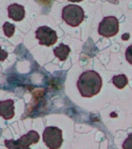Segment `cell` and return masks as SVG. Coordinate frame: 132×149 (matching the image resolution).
I'll return each mask as SVG.
<instances>
[{"mask_svg":"<svg viewBox=\"0 0 132 149\" xmlns=\"http://www.w3.org/2000/svg\"><path fill=\"white\" fill-rule=\"evenodd\" d=\"M102 78L93 70L83 72L77 81V87L83 97H93L98 94L102 88Z\"/></svg>","mask_w":132,"mask_h":149,"instance_id":"cell-1","label":"cell"},{"mask_svg":"<svg viewBox=\"0 0 132 149\" xmlns=\"http://www.w3.org/2000/svg\"><path fill=\"white\" fill-rule=\"evenodd\" d=\"M85 18V13L82 8L76 5H68L63 8L62 19L68 25L78 26Z\"/></svg>","mask_w":132,"mask_h":149,"instance_id":"cell-2","label":"cell"},{"mask_svg":"<svg viewBox=\"0 0 132 149\" xmlns=\"http://www.w3.org/2000/svg\"><path fill=\"white\" fill-rule=\"evenodd\" d=\"M40 140V136L38 133L35 130H30L27 134L23 135L20 139L6 140L5 145L9 149H28L30 145L38 143Z\"/></svg>","mask_w":132,"mask_h":149,"instance_id":"cell-3","label":"cell"},{"mask_svg":"<svg viewBox=\"0 0 132 149\" xmlns=\"http://www.w3.org/2000/svg\"><path fill=\"white\" fill-rule=\"evenodd\" d=\"M43 141L50 149L59 148L63 143L62 130L56 127H47L43 133Z\"/></svg>","mask_w":132,"mask_h":149,"instance_id":"cell-4","label":"cell"},{"mask_svg":"<svg viewBox=\"0 0 132 149\" xmlns=\"http://www.w3.org/2000/svg\"><path fill=\"white\" fill-rule=\"evenodd\" d=\"M119 21L115 16H107L99 24L98 33L104 37H112L118 33Z\"/></svg>","mask_w":132,"mask_h":149,"instance_id":"cell-5","label":"cell"},{"mask_svg":"<svg viewBox=\"0 0 132 149\" xmlns=\"http://www.w3.org/2000/svg\"><path fill=\"white\" fill-rule=\"evenodd\" d=\"M36 38L39 40L41 45H45L47 47L52 46L58 40L57 33L47 26H41L36 30Z\"/></svg>","mask_w":132,"mask_h":149,"instance_id":"cell-6","label":"cell"},{"mask_svg":"<svg viewBox=\"0 0 132 149\" xmlns=\"http://www.w3.org/2000/svg\"><path fill=\"white\" fill-rule=\"evenodd\" d=\"M14 109V101L13 100H7L0 102V116L5 120L13 118L15 115Z\"/></svg>","mask_w":132,"mask_h":149,"instance_id":"cell-7","label":"cell"},{"mask_svg":"<svg viewBox=\"0 0 132 149\" xmlns=\"http://www.w3.org/2000/svg\"><path fill=\"white\" fill-rule=\"evenodd\" d=\"M8 15L10 19L16 22L22 21L25 16V9L24 7L21 5L14 4L10 5L8 7Z\"/></svg>","mask_w":132,"mask_h":149,"instance_id":"cell-8","label":"cell"},{"mask_svg":"<svg viewBox=\"0 0 132 149\" xmlns=\"http://www.w3.org/2000/svg\"><path fill=\"white\" fill-rule=\"evenodd\" d=\"M70 47L68 45L61 44L60 45L54 49V54L57 58H59V60L64 61L67 59L68 56L69 54Z\"/></svg>","mask_w":132,"mask_h":149,"instance_id":"cell-9","label":"cell"},{"mask_svg":"<svg viewBox=\"0 0 132 149\" xmlns=\"http://www.w3.org/2000/svg\"><path fill=\"white\" fill-rule=\"evenodd\" d=\"M112 82L114 86H116L117 88H124L128 83V79L125 74H117V75H114L112 79Z\"/></svg>","mask_w":132,"mask_h":149,"instance_id":"cell-10","label":"cell"},{"mask_svg":"<svg viewBox=\"0 0 132 149\" xmlns=\"http://www.w3.org/2000/svg\"><path fill=\"white\" fill-rule=\"evenodd\" d=\"M3 31L7 37H11L15 33V26L9 22H6L3 25Z\"/></svg>","mask_w":132,"mask_h":149,"instance_id":"cell-11","label":"cell"},{"mask_svg":"<svg viewBox=\"0 0 132 149\" xmlns=\"http://www.w3.org/2000/svg\"><path fill=\"white\" fill-rule=\"evenodd\" d=\"M122 147L124 149H132V133L128 135L127 139L124 141Z\"/></svg>","mask_w":132,"mask_h":149,"instance_id":"cell-12","label":"cell"},{"mask_svg":"<svg viewBox=\"0 0 132 149\" xmlns=\"http://www.w3.org/2000/svg\"><path fill=\"white\" fill-rule=\"evenodd\" d=\"M126 60L128 61V62L132 65V45L129 46L126 50Z\"/></svg>","mask_w":132,"mask_h":149,"instance_id":"cell-13","label":"cell"},{"mask_svg":"<svg viewBox=\"0 0 132 149\" xmlns=\"http://www.w3.org/2000/svg\"><path fill=\"white\" fill-rule=\"evenodd\" d=\"M8 54H9L4 50H2V47H0V61H3L6 60V58L8 57Z\"/></svg>","mask_w":132,"mask_h":149,"instance_id":"cell-14","label":"cell"},{"mask_svg":"<svg viewBox=\"0 0 132 149\" xmlns=\"http://www.w3.org/2000/svg\"><path fill=\"white\" fill-rule=\"evenodd\" d=\"M68 1L72 2H82V0H68Z\"/></svg>","mask_w":132,"mask_h":149,"instance_id":"cell-15","label":"cell"}]
</instances>
